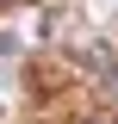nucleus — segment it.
I'll list each match as a JSON object with an SVG mask.
<instances>
[{
	"instance_id": "f257e3e1",
	"label": "nucleus",
	"mask_w": 118,
	"mask_h": 124,
	"mask_svg": "<svg viewBox=\"0 0 118 124\" xmlns=\"http://www.w3.org/2000/svg\"><path fill=\"white\" fill-rule=\"evenodd\" d=\"M0 6H13V0H0Z\"/></svg>"
}]
</instances>
